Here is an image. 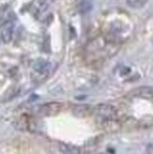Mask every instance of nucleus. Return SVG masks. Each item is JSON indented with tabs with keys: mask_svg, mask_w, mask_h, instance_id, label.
Listing matches in <instances>:
<instances>
[{
	"mask_svg": "<svg viewBox=\"0 0 153 154\" xmlns=\"http://www.w3.org/2000/svg\"><path fill=\"white\" fill-rule=\"evenodd\" d=\"M59 151L63 154H80V148L74 145L60 142L59 143Z\"/></svg>",
	"mask_w": 153,
	"mask_h": 154,
	"instance_id": "0eeeda50",
	"label": "nucleus"
},
{
	"mask_svg": "<svg viewBox=\"0 0 153 154\" xmlns=\"http://www.w3.org/2000/svg\"><path fill=\"white\" fill-rule=\"evenodd\" d=\"M100 126L104 131L113 133V132H118L119 129H121L123 124L118 119H106V120H100Z\"/></svg>",
	"mask_w": 153,
	"mask_h": 154,
	"instance_id": "7ed1b4c3",
	"label": "nucleus"
},
{
	"mask_svg": "<svg viewBox=\"0 0 153 154\" xmlns=\"http://www.w3.org/2000/svg\"><path fill=\"white\" fill-rule=\"evenodd\" d=\"M93 113L100 120L106 119H118V109L110 103H99L93 107Z\"/></svg>",
	"mask_w": 153,
	"mask_h": 154,
	"instance_id": "f257e3e1",
	"label": "nucleus"
},
{
	"mask_svg": "<svg viewBox=\"0 0 153 154\" xmlns=\"http://www.w3.org/2000/svg\"><path fill=\"white\" fill-rule=\"evenodd\" d=\"M64 108V103H58V101H52V103H44L42 106L39 107V113L41 116H52L60 113Z\"/></svg>",
	"mask_w": 153,
	"mask_h": 154,
	"instance_id": "f03ea898",
	"label": "nucleus"
},
{
	"mask_svg": "<svg viewBox=\"0 0 153 154\" xmlns=\"http://www.w3.org/2000/svg\"><path fill=\"white\" fill-rule=\"evenodd\" d=\"M33 68H34V72L36 73L47 75L48 69H50V63L46 61V60H44V59H38L34 63V65H33Z\"/></svg>",
	"mask_w": 153,
	"mask_h": 154,
	"instance_id": "39448f33",
	"label": "nucleus"
},
{
	"mask_svg": "<svg viewBox=\"0 0 153 154\" xmlns=\"http://www.w3.org/2000/svg\"><path fill=\"white\" fill-rule=\"evenodd\" d=\"M147 0H127V5L133 8H140L146 4Z\"/></svg>",
	"mask_w": 153,
	"mask_h": 154,
	"instance_id": "9b49d317",
	"label": "nucleus"
},
{
	"mask_svg": "<svg viewBox=\"0 0 153 154\" xmlns=\"http://www.w3.org/2000/svg\"><path fill=\"white\" fill-rule=\"evenodd\" d=\"M72 112L78 118H86V116L93 114V107L89 105H86V103L74 105L72 108Z\"/></svg>",
	"mask_w": 153,
	"mask_h": 154,
	"instance_id": "20e7f679",
	"label": "nucleus"
},
{
	"mask_svg": "<svg viewBox=\"0 0 153 154\" xmlns=\"http://www.w3.org/2000/svg\"><path fill=\"white\" fill-rule=\"evenodd\" d=\"M132 94L136 97H140L144 99L151 100L153 98V87H140V88L134 91Z\"/></svg>",
	"mask_w": 153,
	"mask_h": 154,
	"instance_id": "6e6552de",
	"label": "nucleus"
},
{
	"mask_svg": "<svg viewBox=\"0 0 153 154\" xmlns=\"http://www.w3.org/2000/svg\"><path fill=\"white\" fill-rule=\"evenodd\" d=\"M138 126H140L142 128L153 127V116H146L141 118L140 120H138Z\"/></svg>",
	"mask_w": 153,
	"mask_h": 154,
	"instance_id": "1a4fd4ad",
	"label": "nucleus"
},
{
	"mask_svg": "<svg viewBox=\"0 0 153 154\" xmlns=\"http://www.w3.org/2000/svg\"><path fill=\"white\" fill-rule=\"evenodd\" d=\"M91 8H92V5H91V2L87 1V0L81 1L80 5H79V12L83 13V14H85V13H87L89 11H91Z\"/></svg>",
	"mask_w": 153,
	"mask_h": 154,
	"instance_id": "9d476101",
	"label": "nucleus"
},
{
	"mask_svg": "<svg viewBox=\"0 0 153 154\" xmlns=\"http://www.w3.org/2000/svg\"><path fill=\"white\" fill-rule=\"evenodd\" d=\"M1 39L4 40V42L8 44L11 42L13 39V25L11 23L5 24V26L1 29Z\"/></svg>",
	"mask_w": 153,
	"mask_h": 154,
	"instance_id": "423d86ee",
	"label": "nucleus"
},
{
	"mask_svg": "<svg viewBox=\"0 0 153 154\" xmlns=\"http://www.w3.org/2000/svg\"><path fill=\"white\" fill-rule=\"evenodd\" d=\"M151 101H152V103H153V98H152V99H151Z\"/></svg>",
	"mask_w": 153,
	"mask_h": 154,
	"instance_id": "f8f14e48",
	"label": "nucleus"
}]
</instances>
